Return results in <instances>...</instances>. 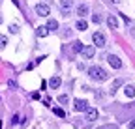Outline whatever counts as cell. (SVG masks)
<instances>
[{
    "instance_id": "obj_29",
    "label": "cell",
    "mask_w": 135,
    "mask_h": 129,
    "mask_svg": "<svg viewBox=\"0 0 135 129\" xmlns=\"http://www.w3.org/2000/svg\"><path fill=\"white\" fill-rule=\"evenodd\" d=\"M113 2H114V4H120V2H122V0H113Z\"/></svg>"
},
{
    "instance_id": "obj_21",
    "label": "cell",
    "mask_w": 135,
    "mask_h": 129,
    "mask_svg": "<svg viewBox=\"0 0 135 129\" xmlns=\"http://www.w3.org/2000/svg\"><path fill=\"white\" fill-rule=\"evenodd\" d=\"M58 101H60L62 105H66L68 101H70V99H68V95H60V97H58Z\"/></svg>"
},
{
    "instance_id": "obj_26",
    "label": "cell",
    "mask_w": 135,
    "mask_h": 129,
    "mask_svg": "<svg viewBox=\"0 0 135 129\" xmlns=\"http://www.w3.org/2000/svg\"><path fill=\"white\" fill-rule=\"evenodd\" d=\"M8 86H9L11 90H15V88H17V84H15V80H8Z\"/></svg>"
},
{
    "instance_id": "obj_13",
    "label": "cell",
    "mask_w": 135,
    "mask_h": 129,
    "mask_svg": "<svg viewBox=\"0 0 135 129\" xmlns=\"http://www.w3.org/2000/svg\"><path fill=\"white\" fill-rule=\"evenodd\" d=\"M75 28L83 32V30H86V28H88V24H86V21H83V19H79V21H77V24H75Z\"/></svg>"
},
{
    "instance_id": "obj_12",
    "label": "cell",
    "mask_w": 135,
    "mask_h": 129,
    "mask_svg": "<svg viewBox=\"0 0 135 129\" xmlns=\"http://www.w3.org/2000/svg\"><path fill=\"white\" fill-rule=\"evenodd\" d=\"M71 4H73V0H60V8H62V11H68L71 8Z\"/></svg>"
},
{
    "instance_id": "obj_4",
    "label": "cell",
    "mask_w": 135,
    "mask_h": 129,
    "mask_svg": "<svg viewBox=\"0 0 135 129\" xmlns=\"http://www.w3.org/2000/svg\"><path fill=\"white\" fill-rule=\"evenodd\" d=\"M73 109H75L77 112H84V110L88 109V101H86V99H75Z\"/></svg>"
},
{
    "instance_id": "obj_22",
    "label": "cell",
    "mask_w": 135,
    "mask_h": 129,
    "mask_svg": "<svg viewBox=\"0 0 135 129\" xmlns=\"http://www.w3.org/2000/svg\"><path fill=\"white\" fill-rule=\"evenodd\" d=\"M19 122H21V116H19V114H15V116H13V120H11V123H13V125H17Z\"/></svg>"
},
{
    "instance_id": "obj_24",
    "label": "cell",
    "mask_w": 135,
    "mask_h": 129,
    "mask_svg": "<svg viewBox=\"0 0 135 129\" xmlns=\"http://www.w3.org/2000/svg\"><path fill=\"white\" fill-rule=\"evenodd\" d=\"M92 23H101V17H99V15H92Z\"/></svg>"
},
{
    "instance_id": "obj_5",
    "label": "cell",
    "mask_w": 135,
    "mask_h": 129,
    "mask_svg": "<svg viewBox=\"0 0 135 129\" xmlns=\"http://www.w3.org/2000/svg\"><path fill=\"white\" fill-rule=\"evenodd\" d=\"M36 13L40 15V17H47V15L51 13V9H49L47 4H38V6H36Z\"/></svg>"
},
{
    "instance_id": "obj_9",
    "label": "cell",
    "mask_w": 135,
    "mask_h": 129,
    "mask_svg": "<svg viewBox=\"0 0 135 129\" xmlns=\"http://www.w3.org/2000/svg\"><path fill=\"white\" fill-rule=\"evenodd\" d=\"M60 82H62L60 77H51V80H49V88H51V90H55V88L60 86Z\"/></svg>"
},
{
    "instance_id": "obj_2",
    "label": "cell",
    "mask_w": 135,
    "mask_h": 129,
    "mask_svg": "<svg viewBox=\"0 0 135 129\" xmlns=\"http://www.w3.org/2000/svg\"><path fill=\"white\" fill-rule=\"evenodd\" d=\"M92 41H94V45L96 47H105V36L103 34H101V32H94V34H92Z\"/></svg>"
},
{
    "instance_id": "obj_31",
    "label": "cell",
    "mask_w": 135,
    "mask_h": 129,
    "mask_svg": "<svg viewBox=\"0 0 135 129\" xmlns=\"http://www.w3.org/2000/svg\"><path fill=\"white\" fill-rule=\"evenodd\" d=\"M0 24H2V17H0Z\"/></svg>"
},
{
    "instance_id": "obj_8",
    "label": "cell",
    "mask_w": 135,
    "mask_h": 129,
    "mask_svg": "<svg viewBox=\"0 0 135 129\" xmlns=\"http://www.w3.org/2000/svg\"><path fill=\"white\" fill-rule=\"evenodd\" d=\"M77 15H79V19L86 17V15H88V6L86 4H79L77 6Z\"/></svg>"
},
{
    "instance_id": "obj_15",
    "label": "cell",
    "mask_w": 135,
    "mask_h": 129,
    "mask_svg": "<svg viewBox=\"0 0 135 129\" xmlns=\"http://www.w3.org/2000/svg\"><path fill=\"white\" fill-rule=\"evenodd\" d=\"M47 28H49V30H56V28H58V23H56L55 19H49V23H47Z\"/></svg>"
},
{
    "instance_id": "obj_10",
    "label": "cell",
    "mask_w": 135,
    "mask_h": 129,
    "mask_svg": "<svg viewBox=\"0 0 135 129\" xmlns=\"http://www.w3.org/2000/svg\"><path fill=\"white\" fill-rule=\"evenodd\" d=\"M47 34H49V28H47V26H38V28H36V36H38V38H45Z\"/></svg>"
},
{
    "instance_id": "obj_16",
    "label": "cell",
    "mask_w": 135,
    "mask_h": 129,
    "mask_svg": "<svg viewBox=\"0 0 135 129\" xmlns=\"http://www.w3.org/2000/svg\"><path fill=\"white\" fill-rule=\"evenodd\" d=\"M83 47H84V45H83L81 41H75V43H73V47H71V49H73V53H81V49H83Z\"/></svg>"
},
{
    "instance_id": "obj_17",
    "label": "cell",
    "mask_w": 135,
    "mask_h": 129,
    "mask_svg": "<svg viewBox=\"0 0 135 129\" xmlns=\"http://www.w3.org/2000/svg\"><path fill=\"white\" fill-rule=\"evenodd\" d=\"M53 112H55L56 116H60V118H66V112H64L62 109H58V107H55V109H53Z\"/></svg>"
},
{
    "instance_id": "obj_1",
    "label": "cell",
    "mask_w": 135,
    "mask_h": 129,
    "mask_svg": "<svg viewBox=\"0 0 135 129\" xmlns=\"http://www.w3.org/2000/svg\"><path fill=\"white\" fill-rule=\"evenodd\" d=\"M88 75H90V79L99 80V82H103V80H107V79H109V73H107L103 68H99V66L90 68V69H88Z\"/></svg>"
},
{
    "instance_id": "obj_25",
    "label": "cell",
    "mask_w": 135,
    "mask_h": 129,
    "mask_svg": "<svg viewBox=\"0 0 135 129\" xmlns=\"http://www.w3.org/2000/svg\"><path fill=\"white\" fill-rule=\"evenodd\" d=\"M98 129H118V127H116V125H111V123H109V125H101V127H98Z\"/></svg>"
},
{
    "instance_id": "obj_28",
    "label": "cell",
    "mask_w": 135,
    "mask_h": 129,
    "mask_svg": "<svg viewBox=\"0 0 135 129\" xmlns=\"http://www.w3.org/2000/svg\"><path fill=\"white\" fill-rule=\"evenodd\" d=\"M131 36H133V38H135V26H133V28H131Z\"/></svg>"
},
{
    "instance_id": "obj_3",
    "label": "cell",
    "mask_w": 135,
    "mask_h": 129,
    "mask_svg": "<svg viewBox=\"0 0 135 129\" xmlns=\"http://www.w3.org/2000/svg\"><path fill=\"white\" fill-rule=\"evenodd\" d=\"M107 62H109V66H111L113 69H120V68H122V60L118 58V56H114V54H109V56H107Z\"/></svg>"
},
{
    "instance_id": "obj_20",
    "label": "cell",
    "mask_w": 135,
    "mask_h": 129,
    "mask_svg": "<svg viewBox=\"0 0 135 129\" xmlns=\"http://www.w3.org/2000/svg\"><path fill=\"white\" fill-rule=\"evenodd\" d=\"M9 32H11V34H17V32H19V26H17V24H11V26H9Z\"/></svg>"
},
{
    "instance_id": "obj_19",
    "label": "cell",
    "mask_w": 135,
    "mask_h": 129,
    "mask_svg": "<svg viewBox=\"0 0 135 129\" xmlns=\"http://www.w3.org/2000/svg\"><path fill=\"white\" fill-rule=\"evenodd\" d=\"M120 84H122V80H120V79H116V80H114V84H113V88H111V94H114V92H116V88L120 86Z\"/></svg>"
},
{
    "instance_id": "obj_11",
    "label": "cell",
    "mask_w": 135,
    "mask_h": 129,
    "mask_svg": "<svg viewBox=\"0 0 135 129\" xmlns=\"http://www.w3.org/2000/svg\"><path fill=\"white\" fill-rule=\"evenodd\" d=\"M107 24H109V28H118V21H116L114 15H109L107 17Z\"/></svg>"
},
{
    "instance_id": "obj_30",
    "label": "cell",
    "mask_w": 135,
    "mask_h": 129,
    "mask_svg": "<svg viewBox=\"0 0 135 129\" xmlns=\"http://www.w3.org/2000/svg\"><path fill=\"white\" fill-rule=\"evenodd\" d=\"M0 129H2V122H0Z\"/></svg>"
},
{
    "instance_id": "obj_27",
    "label": "cell",
    "mask_w": 135,
    "mask_h": 129,
    "mask_svg": "<svg viewBox=\"0 0 135 129\" xmlns=\"http://www.w3.org/2000/svg\"><path fill=\"white\" fill-rule=\"evenodd\" d=\"M128 127H129V129H135V118L129 122V125H128Z\"/></svg>"
},
{
    "instance_id": "obj_7",
    "label": "cell",
    "mask_w": 135,
    "mask_h": 129,
    "mask_svg": "<svg viewBox=\"0 0 135 129\" xmlns=\"http://www.w3.org/2000/svg\"><path fill=\"white\" fill-rule=\"evenodd\" d=\"M94 53H96V47H83V49H81V54L84 58H92Z\"/></svg>"
},
{
    "instance_id": "obj_18",
    "label": "cell",
    "mask_w": 135,
    "mask_h": 129,
    "mask_svg": "<svg viewBox=\"0 0 135 129\" xmlns=\"http://www.w3.org/2000/svg\"><path fill=\"white\" fill-rule=\"evenodd\" d=\"M8 45V38L6 36H2V34H0V49H4V47Z\"/></svg>"
},
{
    "instance_id": "obj_23",
    "label": "cell",
    "mask_w": 135,
    "mask_h": 129,
    "mask_svg": "<svg viewBox=\"0 0 135 129\" xmlns=\"http://www.w3.org/2000/svg\"><path fill=\"white\" fill-rule=\"evenodd\" d=\"M30 97H32V99H36V101H38V99L41 97V95H40V92H32V94H30Z\"/></svg>"
},
{
    "instance_id": "obj_6",
    "label": "cell",
    "mask_w": 135,
    "mask_h": 129,
    "mask_svg": "<svg viewBox=\"0 0 135 129\" xmlns=\"http://www.w3.org/2000/svg\"><path fill=\"white\" fill-rule=\"evenodd\" d=\"M84 112H86V120H88V122H96L98 116H99V114H98V110H96V109H90V107L84 110Z\"/></svg>"
},
{
    "instance_id": "obj_14",
    "label": "cell",
    "mask_w": 135,
    "mask_h": 129,
    "mask_svg": "<svg viewBox=\"0 0 135 129\" xmlns=\"http://www.w3.org/2000/svg\"><path fill=\"white\" fill-rule=\"evenodd\" d=\"M124 92H126V95H128V97H135V86H126L124 88Z\"/></svg>"
}]
</instances>
